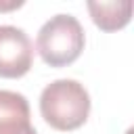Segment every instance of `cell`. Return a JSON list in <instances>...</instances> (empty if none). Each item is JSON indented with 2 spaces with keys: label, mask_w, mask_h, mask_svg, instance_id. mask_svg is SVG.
<instances>
[{
  "label": "cell",
  "mask_w": 134,
  "mask_h": 134,
  "mask_svg": "<svg viewBox=\"0 0 134 134\" xmlns=\"http://www.w3.org/2000/svg\"><path fill=\"white\" fill-rule=\"evenodd\" d=\"M40 113L54 130H77L90 115V94L75 80H54L40 94Z\"/></svg>",
  "instance_id": "obj_1"
},
{
  "label": "cell",
  "mask_w": 134,
  "mask_h": 134,
  "mask_svg": "<svg viewBox=\"0 0 134 134\" xmlns=\"http://www.w3.org/2000/svg\"><path fill=\"white\" fill-rule=\"evenodd\" d=\"M86 36L82 23L73 15H54L50 17L38 31L36 50L42 61L50 67L71 65L84 50Z\"/></svg>",
  "instance_id": "obj_2"
},
{
  "label": "cell",
  "mask_w": 134,
  "mask_h": 134,
  "mask_svg": "<svg viewBox=\"0 0 134 134\" xmlns=\"http://www.w3.org/2000/svg\"><path fill=\"white\" fill-rule=\"evenodd\" d=\"M34 44L15 25H0V77H21L31 69Z\"/></svg>",
  "instance_id": "obj_3"
},
{
  "label": "cell",
  "mask_w": 134,
  "mask_h": 134,
  "mask_svg": "<svg viewBox=\"0 0 134 134\" xmlns=\"http://www.w3.org/2000/svg\"><path fill=\"white\" fill-rule=\"evenodd\" d=\"M0 134H38L31 126L29 103L23 94L0 90Z\"/></svg>",
  "instance_id": "obj_4"
},
{
  "label": "cell",
  "mask_w": 134,
  "mask_h": 134,
  "mask_svg": "<svg viewBox=\"0 0 134 134\" xmlns=\"http://www.w3.org/2000/svg\"><path fill=\"white\" fill-rule=\"evenodd\" d=\"M88 13L103 31H117L130 23L132 2H88Z\"/></svg>",
  "instance_id": "obj_5"
},
{
  "label": "cell",
  "mask_w": 134,
  "mask_h": 134,
  "mask_svg": "<svg viewBox=\"0 0 134 134\" xmlns=\"http://www.w3.org/2000/svg\"><path fill=\"white\" fill-rule=\"evenodd\" d=\"M23 2L21 0H8V2H2L0 0V10H13V8H19Z\"/></svg>",
  "instance_id": "obj_6"
}]
</instances>
